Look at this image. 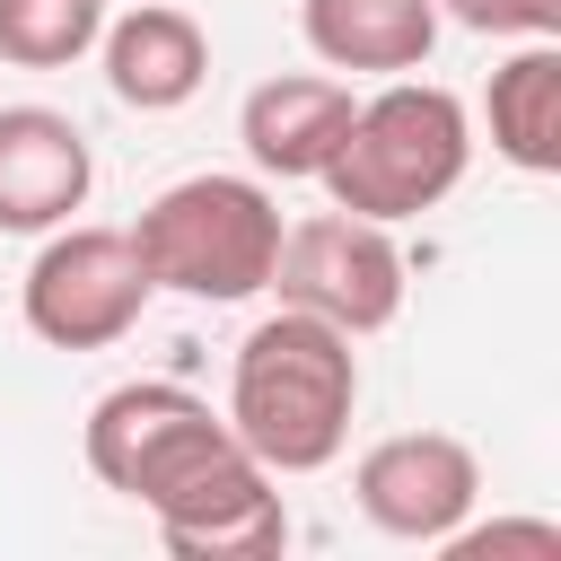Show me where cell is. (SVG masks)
Segmentation results:
<instances>
[{
    "instance_id": "6da1fadb",
    "label": "cell",
    "mask_w": 561,
    "mask_h": 561,
    "mask_svg": "<svg viewBox=\"0 0 561 561\" xmlns=\"http://www.w3.org/2000/svg\"><path fill=\"white\" fill-rule=\"evenodd\" d=\"M88 473L105 491L140 500L175 561H263L289 543V508L272 491V473L245 456L228 412H210L193 386L131 377V386L96 394Z\"/></svg>"
},
{
    "instance_id": "7a4b0ae2",
    "label": "cell",
    "mask_w": 561,
    "mask_h": 561,
    "mask_svg": "<svg viewBox=\"0 0 561 561\" xmlns=\"http://www.w3.org/2000/svg\"><path fill=\"white\" fill-rule=\"evenodd\" d=\"M359 412V351L342 324L307 316V307H272L228 368V430L245 438V456L280 482V473H324L351 438Z\"/></svg>"
},
{
    "instance_id": "3957f363",
    "label": "cell",
    "mask_w": 561,
    "mask_h": 561,
    "mask_svg": "<svg viewBox=\"0 0 561 561\" xmlns=\"http://www.w3.org/2000/svg\"><path fill=\"white\" fill-rule=\"evenodd\" d=\"M473 167V123H465V96L456 88H430V79H394L377 88L368 105H351V131L333 149V167L316 175L333 193V210H359V219H421L438 210Z\"/></svg>"
},
{
    "instance_id": "277c9868",
    "label": "cell",
    "mask_w": 561,
    "mask_h": 561,
    "mask_svg": "<svg viewBox=\"0 0 561 561\" xmlns=\"http://www.w3.org/2000/svg\"><path fill=\"white\" fill-rule=\"evenodd\" d=\"M131 254H140L149 289H175V298H202V307H237V298H254L272 280L280 202L254 175H184L131 219Z\"/></svg>"
},
{
    "instance_id": "5b68a950",
    "label": "cell",
    "mask_w": 561,
    "mask_h": 561,
    "mask_svg": "<svg viewBox=\"0 0 561 561\" xmlns=\"http://www.w3.org/2000/svg\"><path fill=\"white\" fill-rule=\"evenodd\" d=\"M26 333L53 351H105L140 324L149 307V272L131 254V228H44L26 280H18Z\"/></svg>"
},
{
    "instance_id": "8992f818",
    "label": "cell",
    "mask_w": 561,
    "mask_h": 561,
    "mask_svg": "<svg viewBox=\"0 0 561 561\" xmlns=\"http://www.w3.org/2000/svg\"><path fill=\"white\" fill-rule=\"evenodd\" d=\"M263 289H280V307H307V316H324L359 342V333H386L403 316V245L386 237V219L316 210V219L280 228Z\"/></svg>"
},
{
    "instance_id": "52a82bcc",
    "label": "cell",
    "mask_w": 561,
    "mask_h": 561,
    "mask_svg": "<svg viewBox=\"0 0 561 561\" xmlns=\"http://www.w3.org/2000/svg\"><path fill=\"white\" fill-rule=\"evenodd\" d=\"M351 491H359V517L377 535H394V543H447L473 517V500H482V465L447 430H394V438H377L359 456Z\"/></svg>"
},
{
    "instance_id": "ba28073f",
    "label": "cell",
    "mask_w": 561,
    "mask_h": 561,
    "mask_svg": "<svg viewBox=\"0 0 561 561\" xmlns=\"http://www.w3.org/2000/svg\"><path fill=\"white\" fill-rule=\"evenodd\" d=\"M96 184L88 131L53 105H0V228L9 237H44L61 228Z\"/></svg>"
},
{
    "instance_id": "9c48e42d",
    "label": "cell",
    "mask_w": 561,
    "mask_h": 561,
    "mask_svg": "<svg viewBox=\"0 0 561 561\" xmlns=\"http://www.w3.org/2000/svg\"><path fill=\"white\" fill-rule=\"evenodd\" d=\"M96 53H105V88H114L131 114H175V105H193L202 79H210V35H202L184 9H167V0H131V9L96 35Z\"/></svg>"
},
{
    "instance_id": "30bf717a",
    "label": "cell",
    "mask_w": 561,
    "mask_h": 561,
    "mask_svg": "<svg viewBox=\"0 0 561 561\" xmlns=\"http://www.w3.org/2000/svg\"><path fill=\"white\" fill-rule=\"evenodd\" d=\"M351 88L342 79H324V70H289V79H263V88H245V105H237V140H245V158L263 167V175H324L333 167V149H342V131H351Z\"/></svg>"
},
{
    "instance_id": "8fae6325",
    "label": "cell",
    "mask_w": 561,
    "mask_h": 561,
    "mask_svg": "<svg viewBox=\"0 0 561 561\" xmlns=\"http://www.w3.org/2000/svg\"><path fill=\"white\" fill-rule=\"evenodd\" d=\"M298 35L324 70H421L438 44V9L430 0H298Z\"/></svg>"
},
{
    "instance_id": "7c38bea8",
    "label": "cell",
    "mask_w": 561,
    "mask_h": 561,
    "mask_svg": "<svg viewBox=\"0 0 561 561\" xmlns=\"http://www.w3.org/2000/svg\"><path fill=\"white\" fill-rule=\"evenodd\" d=\"M491 149L517 167V175H561V35L543 44H517L500 70H491Z\"/></svg>"
},
{
    "instance_id": "4fadbf2b",
    "label": "cell",
    "mask_w": 561,
    "mask_h": 561,
    "mask_svg": "<svg viewBox=\"0 0 561 561\" xmlns=\"http://www.w3.org/2000/svg\"><path fill=\"white\" fill-rule=\"evenodd\" d=\"M105 35V0H0V61L18 70H70L79 53H96Z\"/></svg>"
},
{
    "instance_id": "5bb4252c",
    "label": "cell",
    "mask_w": 561,
    "mask_h": 561,
    "mask_svg": "<svg viewBox=\"0 0 561 561\" xmlns=\"http://www.w3.org/2000/svg\"><path fill=\"white\" fill-rule=\"evenodd\" d=\"M430 9L456 18L465 35H517V44L561 35V0H430Z\"/></svg>"
},
{
    "instance_id": "9a60e30c",
    "label": "cell",
    "mask_w": 561,
    "mask_h": 561,
    "mask_svg": "<svg viewBox=\"0 0 561 561\" xmlns=\"http://www.w3.org/2000/svg\"><path fill=\"white\" fill-rule=\"evenodd\" d=\"M447 552L456 561H482V552H561V526L552 517H491V526H456Z\"/></svg>"
}]
</instances>
